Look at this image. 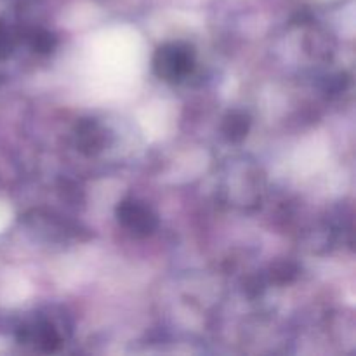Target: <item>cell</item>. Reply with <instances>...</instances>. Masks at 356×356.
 Segmentation results:
<instances>
[{"label": "cell", "instance_id": "cell-1", "mask_svg": "<svg viewBox=\"0 0 356 356\" xmlns=\"http://www.w3.org/2000/svg\"><path fill=\"white\" fill-rule=\"evenodd\" d=\"M195 65V56L190 45L165 44L156 51L153 59V68L160 79L167 82H177L190 75Z\"/></svg>", "mask_w": 356, "mask_h": 356}, {"label": "cell", "instance_id": "cell-3", "mask_svg": "<svg viewBox=\"0 0 356 356\" xmlns=\"http://www.w3.org/2000/svg\"><path fill=\"white\" fill-rule=\"evenodd\" d=\"M79 146L82 152L86 153H96L99 152L103 146V132L99 131L94 122H83L79 127Z\"/></svg>", "mask_w": 356, "mask_h": 356}, {"label": "cell", "instance_id": "cell-4", "mask_svg": "<svg viewBox=\"0 0 356 356\" xmlns=\"http://www.w3.org/2000/svg\"><path fill=\"white\" fill-rule=\"evenodd\" d=\"M247 131H249V120H247L245 115L242 113H233L229 115L228 120L225 124V132L228 134L229 139L233 141H240L247 136Z\"/></svg>", "mask_w": 356, "mask_h": 356}, {"label": "cell", "instance_id": "cell-2", "mask_svg": "<svg viewBox=\"0 0 356 356\" xmlns=\"http://www.w3.org/2000/svg\"><path fill=\"white\" fill-rule=\"evenodd\" d=\"M117 218L134 235L146 236L156 228V216L146 205L134 200L122 202L117 207Z\"/></svg>", "mask_w": 356, "mask_h": 356}, {"label": "cell", "instance_id": "cell-5", "mask_svg": "<svg viewBox=\"0 0 356 356\" xmlns=\"http://www.w3.org/2000/svg\"><path fill=\"white\" fill-rule=\"evenodd\" d=\"M52 45H54V40H52L51 35L42 33V31L35 33L33 49H37V51H40V52H47V51H51Z\"/></svg>", "mask_w": 356, "mask_h": 356}]
</instances>
